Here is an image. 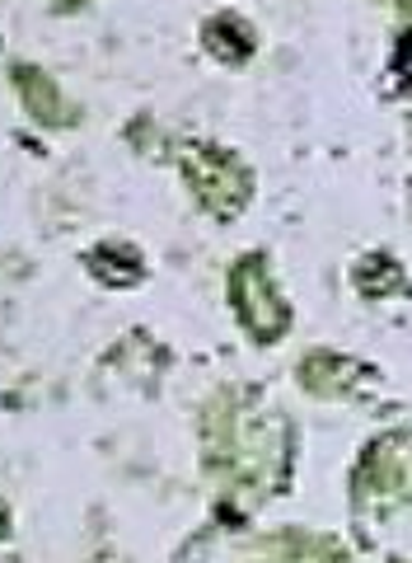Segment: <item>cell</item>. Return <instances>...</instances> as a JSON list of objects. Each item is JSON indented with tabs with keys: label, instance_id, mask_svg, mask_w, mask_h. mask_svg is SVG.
Masks as SVG:
<instances>
[{
	"label": "cell",
	"instance_id": "cell-2",
	"mask_svg": "<svg viewBox=\"0 0 412 563\" xmlns=\"http://www.w3.org/2000/svg\"><path fill=\"white\" fill-rule=\"evenodd\" d=\"M188 174H192L197 192H202V202L211 211H221V217H230V211H235L248 198V174H244V165L230 161V155H221V151L192 155Z\"/></svg>",
	"mask_w": 412,
	"mask_h": 563
},
{
	"label": "cell",
	"instance_id": "cell-1",
	"mask_svg": "<svg viewBox=\"0 0 412 563\" xmlns=\"http://www.w3.org/2000/svg\"><path fill=\"white\" fill-rule=\"evenodd\" d=\"M230 287H235L240 320L248 324V333H254L258 343L281 339V329L291 324V310H286V301L277 296L272 277H267V268H263V258H244L235 268V277H230Z\"/></svg>",
	"mask_w": 412,
	"mask_h": 563
},
{
	"label": "cell",
	"instance_id": "cell-3",
	"mask_svg": "<svg viewBox=\"0 0 412 563\" xmlns=\"http://www.w3.org/2000/svg\"><path fill=\"white\" fill-rule=\"evenodd\" d=\"M20 95H24V103L33 109L38 122H66L70 118L66 99L57 95V85H52L43 70H20Z\"/></svg>",
	"mask_w": 412,
	"mask_h": 563
}]
</instances>
